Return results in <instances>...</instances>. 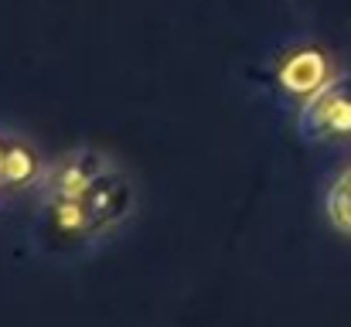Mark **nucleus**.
<instances>
[{
	"label": "nucleus",
	"mask_w": 351,
	"mask_h": 327,
	"mask_svg": "<svg viewBox=\"0 0 351 327\" xmlns=\"http://www.w3.org/2000/svg\"><path fill=\"white\" fill-rule=\"evenodd\" d=\"M27 245L38 259L65 266L106 249L96 218L82 198H34V215L27 221Z\"/></svg>",
	"instance_id": "1"
},
{
	"label": "nucleus",
	"mask_w": 351,
	"mask_h": 327,
	"mask_svg": "<svg viewBox=\"0 0 351 327\" xmlns=\"http://www.w3.org/2000/svg\"><path fill=\"white\" fill-rule=\"evenodd\" d=\"M338 79L335 58L324 45L317 41H287L273 51L266 82L273 89V99L290 112H300L314 96H321L331 82Z\"/></svg>",
	"instance_id": "2"
},
{
	"label": "nucleus",
	"mask_w": 351,
	"mask_h": 327,
	"mask_svg": "<svg viewBox=\"0 0 351 327\" xmlns=\"http://www.w3.org/2000/svg\"><path fill=\"white\" fill-rule=\"evenodd\" d=\"M293 116L307 147H351V75H338Z\"/></svg>",
	"instance_id": "3"
},
{
	"label": "nucleus",
	"mask_w": 351,
	"mask_h": 327,
	"mask_svg": "<svg viewBox=\"0 0 351 327\" xmlns=\"http://www.w3.org/2000/svg\"><path fill=\"white\" fill-rule=\"evenodd\" d=\"M82 202H86L89 215L96 218L99 235H103L106 245L117 242L140 215V188H136L133 174L119 160L82 195Z\"/></svg>",
	"instance_id": "4"
},
{
	"label": "nucleus",
	"mask_w": 351,
	"mask_h": 327,
	"mask_svg": "<svg viewBox=\"0 0 351 327\" xmlns=\"http://www.w3.org/2000/svg\"><path fill=\"white\" fill-rule=\"evenodd\" d=\"M117 164V157L96 143H75L69 150H62L58 157H51L48 164V178L38 191V198H82L110 167Z\"/></svg>",
	"instance_id": "5"
},
{
	"label": "nucleus",
	"mask_w": 351,
	"mask_h": 327,
	"mask_svg": "<svg viewBox=\"0 0 351 327\" xmlns=\"http://www.w3.org/2000/svg\"><path fill=\"white\" fill-rule=\"evenodd\" d=\"M48 164H51V157L41 150V143L27 130H17V126L7 130V150H3V164H0V178L10 188L14 198H38V191L48 178Z\"/></svg>",
	"instance_id": "6"
},
{
	"label": "nucleus",
	"mask_w": 351,
	"mask_h": 327,
	"mask_svg": "<svg viewBox=\"0 0 351 327\" xmlns=\"http://www.w3.org/2000/svg\"><path fill=\"white\" fill-rule=\"evenodd\" d=\"M321 212L324 221L338 232L351 239V160L341 164L321 188Z\"/></svg>",
	"instance_id": "7"
},
{
	"label": "nucleus",
	"mask_w": 351,
	"mask_h": 327,
	"mask_svg": "<svg viewBox=\"0 0 351 327\" xmlns=\"http://www.w3.org/2000/svg\"><path fill=\"white\" fill-rule=\"evenodd\" d=\"M10 202H17L14 195H10V188L3 184V178H0V218H3V212L10 208Z\"/></svg>",
	"instance_id": "8"
},
{
	"label": "nucleus",
	"mask_w": 351,
	"mask_h": 327,
	"mask_svg": "<svg viewBox=\"0 0 351 327\" xmlns=\"http://www.w3.org/2000/svg\"><path fill=\"white\" fill-rule=\"evenodd\" d=\"M7 130H10V126L0 123V164H3V150H7Z\"/></svg>",
	"instance_id": "9"
}]
</instances>
